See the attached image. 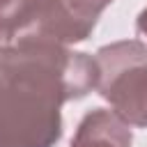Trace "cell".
<instances>
[{"label":"cell","mask_w":147,"mask_h":147,"mask_svg":"<svg viewBox=\"0 0 147 147\" xmlns=\"http://www.w3.org/2000/svg\"><path fill=\"white\" fill-rule=\"evenodd\" d=\"M136 30H138V34L147 41V7L140 11V16H138V23H136Z\"/></svg>","instance_id":"6"},{"label":"cell","mask_w":147,"mask_h":147,"mask_svg":"<svg viewBox=\"0 0 147 147\" xmlns=\"http://www.w3.org/2000/svg\"><path fill=\"white\" fill-rule=\"evenodd\" d=\"M71 147H131V129L117 113L96 108L80 119Z\"/></svg>","instance_id":"4"},{"label":"cell","mask_w":147,"mask_h":147,"mask_svg":"<svg viewBox=\"0 0 147 147\" xmlns=\"http://www.w3.org/2000/svg\"><path fill=\"white\" fill-rule=\"evenodd\" d=\"M110 2L113 0H53L32 34L62 46L83 41Z\"/></svg>","instance_id":"3"},{"label":"cell","mask_w":147,"mask_h":147,"mask_svg":"<svg viewBox=\"0 0 147 147\" xmlns=\"http://www.w3.org/2000/svg\"><path fill=\"white\" fill-rule=\"evenodd\" d=\"M94 57L25 34L0 48V147H53L62 103L96 90Z\"/></svg>","instance_id":"1"},{"label":"cell","mask_w":147,"mask_h":147,"mask_svg":"<svg viewBox=\"0 0 147 147\" xmlns=\"http://www.w3.org/2000/svg\"><path fill=\"white\" fill-rule=\"evenodd\" d=\"M99 94L129 126L147 129V44L124 39L108 44L94 55Z\"/></svg>","instance_id":"2"},{"label":"cell","mask_w":147,"mask_h":147,"mask_svg":"<svg viewBox=\"0 0 147 147\" xmlns=\"http://www.w3.org/2000/svg\"><path fill=\"white\" fill-rule=\"evenodd\" d=\"M53 0H0V48L32 34Z\"/></svg>","instance_id":"5"}]
</instances>
